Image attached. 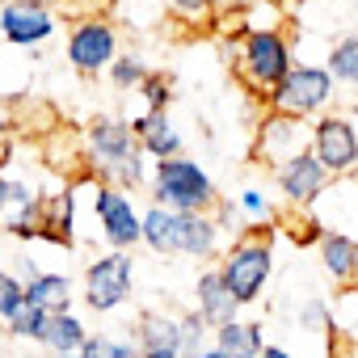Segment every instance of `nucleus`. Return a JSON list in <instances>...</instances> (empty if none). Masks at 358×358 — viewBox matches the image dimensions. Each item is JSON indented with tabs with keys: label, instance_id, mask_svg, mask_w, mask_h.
I'll return each mask as SVG.
<instances>
[{
	"label": "nucleus",
	"instance_id": "obj_19",
	"mask_svg": "<svg viewBox=\"0 0 358 358\" xmlns=\"http://www.w3.org/2000/svg\"><path fill=\"white\" fill-rule=\"evenodd\" d=\"M320 257H324V270L333 278H354L358 274V245L350 236H337V232H324L320 236Z\"/></svg>",
	"mask_w": 358,
	"mask_h": 358
},
{
	"label": "nucleus",
	"instance_id": "obj_1",
	"mask_svg": "<svg viewBox=\"0 0 358 358\" xmlns=\"http://www.w3.org/2000/svg\"><path fill=\"white\" fill-rule=\"evenodd\" d=\"M139 241H148L156 253H194V257H207L215 249V224L203 220V215L152 207L139 220Z\"/></svg>",
	"mask_w": 358,
	"mask_h": 358
},
{
	"label": "nucleus",
	"instance_id": "obj_4",
	"mask_svg": "<svg viewBox=\"0 0 358 358\" xmlns=\"http://www.w3.org/2000/svg\"><path fill=\"white\" fill-rule=\"evenodd\" d=\"M270 270H274L270 241H241V245L224 257L220 278H224V287H228V295H232L236 303H253V299L262 295Z\"/></svg>",
	"mask_w": 358,
	"mask_h": 358
},
{
	"label": "nucleus",
	"instance_id": "obj_24",
	"mask_svg": "<svg viewBox=\"0 0 358 358\" xmlns=\"http://www.w3.org/2000/svg\"><path fill=\"white\" fill-rule=\"evenodd\" d=\"M80 358H131V345L110 341V337H85Z\"/></svg>",
	"mask_w": 358,
	"mask_h": 358
},
{
	"label": "nucleus",
	"instance_id": "obj_33",
	"mask_svg": "<svg viewBox=\"0 0 358 358\" xmlns=\"http://www.w3.org/2000/svg\"><path fill=\"white\" fill-rule=\"evenodd\" d=\"M194 358H224V354H220V350H199Z\"/></svg>",
	"mask_w": 358,
	"mask_h": 358
},
{
	"label": "nucleus",
	"instance_id": "obj_2",
	"mask_svg": "<svg viewBox=\"0 0 358 358\" xmlns=\"http://www.w3.org/2000/svg\"><path fill=\"white\" fill-rule=\"evenodd\" d=\"M89 148H93V164L106 177H114L118 186H139V177H143V148L135 143L127 122L97 118L89 127Z\"/></svg>",
	"mask_w": 358,
	"mask_h": 358
},
{
	"label": "nucleus",
	"instance_id": "obj_29",
	"mask_svg": "<svg viewBox=\"0 0 358 358\" xmlns=\"http://www.w3.org/2000/svg\"><path fill=\"white\" fill-rule=\"evenodd\" d=\"M173 5H177V9H182L186 17H203V13L211 9V0H173Z\"/></svg>",
	"mask_w": 358,
	"mask_h": 358
},
{
	"label": "nucleus",
	"instance_id": "obj_18",
	"mask_svg": "<svg viewBox=\"0 0 358 358\" xmlns=\"http://www.w3.org/2000/svg\"><path fill=\"white\" fill-rule=\"evenodd\" d=\"M34 236H47V241L72 245V194L38 199V232H34Z\"/></svg>",
	"mask_w": 358,
	"mask_h": 358
},
{
	"label": "nucleus",
	"instance_id": "obj_28",
	"mask_svg": "<svg viewBox=\"0 0 358 358\" xmlns=\"http://www.w3.org/2000/svg\"><path fill=\"white\" fill-rule=\"evenodd\" d=\"M85 5H89V9H85V22H101L97 9H110V0H85ZM59 9H64V13H76L80 0H59Z\"/></svg>",
	"mask_w": 358,
	"mask_h": 358
},
{
	"label": "nucleus",
	"instance_id": "obj_13",
	"mask_svg": "<svg viewBox=\"0 0 358 358\" xmlns=\"http://www.w3.org/2000/svg\"><path fill=\"white\" fill-rule=\"evenodd\" d=\"M135 350L143 358H182V329H177V320L169 316H143L139 320V341Z\"/></svg>",
	"mask_w": 358,
	"mask_h": 358
},
{
	"label": "nucleus",
	"instance_id": "obj_27",
	"mask_svg": "<svg viewBox=\"0 0 358 358\" xmlns=\"http://www.w3.org/2000/svg\"><path fill=\"white\" fill-rule=\"evenodd\" d=\"M110 76H114V85H118V89H127V85H139V80L148 76V68H143L135 55H127V59H118V64H114V72H110Z\"/></svg>",
	"mask_w": 358,
	"mask_h": 358
},
{
	"label": "nucleus",
	"instance_id": "obj_11",
	"mask_svg": "<svg viewBox=\"0 0 358 358\" xmlns=\"http://www.w3.org/2000/svg\"><path fill=\"white\" fill-rule=\"evenodd\" d=\"M0 34L17 47H34L43 38L55 34V17L43 9V5H26V0H9L0 9Z\"/></svg>",
	"mask_w": 358,
	"mask_h": 358
},
{
	"label": "nucleus",
	"instance_id": "obj_26",
	"mask_svg": "<svg viewBox=\"0 0 358 358\" xmlns=\"http://www.w3.org/2000/svg\"><path fill=\"white\" fill-rule=\"evenodd\" d=\"M139 85H143V97H148L152 114H160V110L169 106V97H173V93H169V80H164V76H152V72H148V76H143Z\"/></svg>",
	"mask_w": 358,
	"mask_h": 358
},
{
	"label": "nucleus",
	"instance_id": "obj_21",
	"mask_svg": "<svg viewBox=\"0 0 358 358\" xmlns=\"http://www.w3.org/2000/svg\"><path fill=\"white\" fill-rule=\"evenodd\" d=\"M43 341L55 350V354H72L85 345V324L72 316V312H51L47 316V329H43Z\"/></svg>",
	"mask_w": 358,
	"mask_h": 358
},
{
	"label": "nucleus",
	"instance_id": "obj_9",
	"mask_svg": "<svg viewBox=\"0 0 358 358\" xmlns=\"http://www.w3.org/2000/svg\"><path fill=\"white\" fill-rule=\"evenodd\" d=\"M93 211H97L101 232H106V241H110L114 249H131V245L139 241V215H135V207H131V199H127L122 190L101 186L97 199H93Z\"/></svg>",
	"mask_w": 358,
	"mask_h": 358
},
{
	"label": "nucleus",
	"instance_id": "obj_3",
	"mask_svg": "<svg viewBox=\"0 0 358 358\" xmlns=\"http://www.w3.org/2000/svg\"><path fill=\"white\" fill-rule=\"evenodd\" d=\"M156 194L160 203L156 207H169V211H186V215H199L203 207L215 203V186L211 177L194 164V160H156Z\"/></svg>",
	"mask_w": 358,
	"mask_h": 358
},
{
	"label": "nucleus",
	"instance_id": "obj_12",
	"mask_svg": "<svg viewBox=\"0 0 358 358\" xmlns=\"http://www.w3.org/2000/svg\"><path fill=\"white\" fill-rule=\"evenodd\" d=\"M324 169H320V160L312 156V152H299V156H291L287 164H278V186H282V194L291 199V203H312L320 190H324Z\"/></svg>",
	"mask_w": 358,
	"mask_h": 358
},
{
	"label": "nucleus",
	"instance_id": "obj_35",
	"mask_svg": "<svg viewBox=\"0 0 358 358\" xmlns=\"http://www.w3.org/2000/svg\"><path fill=\"white\" fill-rule=\"evenodd\" d=\"M0 131H5V118H0Z\"/></svg>",
	"mask_w": 358,
	"mask_h": 358
},
{
	"label": "nucleus",
	"instance_id": "obj_6",
	"mask_svg": "<svg viewBox=\"0 0 358 358\" xmlns=\"http://www.w3.org/2000/svg\"><path fill=\"white\" fill-rule=\"evenodd\" d=\"M287 72H291V55H287L282 34H274V30H253V34L245 38V51H241V76H245L257 93H266V89H274Z\"/></svg>",
	"mask_w": 358,
	"mask_h": 358
},
{
	"label": "nucleus",
	"instance_id": "obj_36",
	"mask_svg": "<svg viewBox=\"0 0 358 358\" xmlns=\"http://www.w3.org/2000/svg\"><path fill=\"white\" fill-rule=\"evenodd\" d=\"M5 5H9V0H5Z\"/></svg>",
	"mask_w": 358,
	"mask_h": 358
},
{
	"label": "nucleus",
	"instance_id": "obj_16",
	"mask_svg": "<svg viewBox=\"0 0 358 358\" xmlns=\"http://www.w3.org/2000/svg\"><path fill=\"white\" fill-rule=\"evenodd\" d=\"M131 135H139V148L152 152L156 160H169V156H177V148H182V139H177V131L169 127L164 114H143V118H135V122H131Z\"/></svg>",
	"mask_w": 358,
	"mask_h": 358
},
{
	"label": "nucleus",
	"instance_id": "obj_23",
	"mask_svg": "<svg viewBox=\"0 0 358 358\" xmlns=\"http://www.w3.org/2000/svg\"><path fill=\"white\" fill-rule=\"evenodd\" d=\"M9 329H13V337H34V341H43L47 312H43V308H34V303H22V308L9 316Z\"/></svg>",
	"mask_w": 358,
	"mask_h": 358
},
{
	"label": "nucleus",
	"instance_id": "obj_30",
	"mask_svg": "<svg viewBox=\"0 0 358 358\" xmlns=\"http://www.w3.org/2000/svg\"><path fill=\"white\" fill-rule=\"evenodd\" d=\"M241 207H245L249 215H266V199H262L257 190H245V199H241Z\"/></svg>",
	"mask_w": 358,
	"mask_h": 358
},
{
	"label": "nucleus",
	"instance_id": "obj_5",
	"mask_svg": "<svg viewBox=\"0 0 358 358\" xmlns=\"http://www.w3.org/2000/svg\"><path fill=\"white\" fill-rule=\"evenodd\" d=\"M333 97V80L324 68H291L274 89H270V106L282 118H308L312 110H320Z\"/></svg>",
	"mask_w": 358,
	"mask_h": 358
},
{
	"label": "nucleus",
	"instance_id": "obj_15",
	"mask_svg": "<svg viewBox=\"0 0 358 358\" xmlns=\"http://www.w3.org/2000/svg\"><path fill=\"white\" fill-rule=\"evenodd\" d=\"M236 308L241 303L228 295L220 270H207L199 278V316H203V324H228V320H236Z\"/></svg>",
	"mask_w": 358,
	"mask_h": 358
},
{
	"label": "nucleus",
	"instance_id": "obj_32",
	"mask_svg": "<svg viewBox=\"0 0 358 358\" xmlns=\"http://www.w3.org/2000/svg\"><path fill=\"white\" fill-rule=\"evenodd\" d=\"M9 186H13V182H5V177H0V215H5V207H9Z\"/></svg>",
	"mask_w": 358,
	"mask_h": 358
},
{
	"label": "nucleus",
	"instance_id": "obj_17",
	"mask_svg": "<svg viewBox=\"0 0 358 358\" xmlns=\"http://www.w3.org/2000/svg\"><path fill=\"white\" fill-rule=\"evenodd\" d=\"M68 291H72V287H68L64 274H34V278L22 287V299L34 303V308H43V312L51 316V312H68V299H72Z\"/></svg>",
	"mask_w": 358,
	"mask_h": 358
},
{
	"label": "nucleus",
	"instance_id": "obj_34",
	"mask_svg": "<svg viewBox=\"0 0 358 358\" xmlns=\"http://www.w3.org/2000/svg\"><path fill=\"white\" fill-rule=\"evenodd\" d=\"M55 358H72V354H55Z\"/></svg>",
	"mask_w": 358,
	"mask_h": 358
},
{
	"label": "nucleus",
	"instance_id": "obj_20",
	"mask_svg": "<svg viewBox=\"0 0 358 358\" xmlns=\"http://www.w3.org/2000/svg\"><path fill=\"white\" fill-rule=\"evenodd\" d=\"M215 350H220L224 358H257V354H262V333H257V324L228 320V324H220Z\"/></svg>",
	"mask_w": 358,
	"mask_h": 358
},
{
	"label": "nucleus",
	"instance_id": "obj_14",
	"mask_svg": "<svg viewBox=\"0 0 358 358\" xmlns=\"http://www.w3.org/2000/svg\"><path fill=\"white\" fill-rule=\"evenodd\" d=\"M299 152H308L303 148V127H299V118H270L266 127H262V156L266 160H278V164H287L291 156H299Z\"/></svg>",
	"mask_w": 358,
	"mask_h": 358
},
{
	"label": "nucleus",
	"instance_id": "obj_7",
	"mask_svg": "<svg viewBox=\"0 0 358 358\" xmlns=\"http://www.w3.org/2000/svg\"><path fill=\"white\" fill-rule=\"evenodd\" d=\"M131 295V257L127 253H110L97 257L85 274V299L93 312H114L122 299Z\"/></svg>",
	"mask_w": 358,
	"mask_h": 358
},
{
	"label": "nucleus",
	"instance_id": "obj_25",
	"mask_svg": "<svg viewBox=\"0 0 358 358\" xmlns=\"http://www.w3.org/2000/svg\"><path fill=\"white\" fill-rule=\"evenodd\" d=\"M22 303H26V299H22V282H17L13 274L0 270V316H13Z\"/></svg>",
	"mask_w": 358,
	"mask_h": 358
},
{
	"label": "nucleus",
	"instance_id": "obj_10",
	"mask_svg": "<svg viewBox=\"0 0 358 358\" xmlns=\"http://www.w3.org/2000/svg\"><path fill=\"white\" fill-rule=\"evenodd\" d=\"M114 30L106 22H80L68 38V59L76 72H101L114 64Z\"/></svg>",
	"mask_w": 358,
	"mask_h": 358
},
{
	"label": "nucleus",
	"instance_id": "obj_8",
	"mask_svg": "<svg viewBox=\"0 0 358 358\" xmlns=\"http://www.w3.org/2000/svg\"><path fill=\"white\" fill-rule=\"evenodd\" d=\"M312 156L320 160L324 173H345L358 160V135L350 127V118H320L312 131Z\"/></svg>",
	"mask_w": 358,
	"mask_h": 358
},
{
	"label": "nucleus",
	"instance_id": "obj_31",
	"mask_svg": "<svg viewBox=\"0 0 358 358\" xmlns=\"http://www.w3.org/2000/svg\"><path fill=\"white\" fill-rule=\"evenodd\" d=\"M257 358H295V354H287V350H282V345H266V350H262V354H257Z\"/></svg>",
	"mask_w": 358,
	"mask_h": 358
},
{
	"label": "nucleus",
	"instance_id": "obj_22",
	"mask_svg": "<svg viewBox=\"0 0 358 358\" xmlns=\"http://www.w3.org/2000/svg\"><path fill=\"white\" fill-rule=\"evenodd\" d=\"M329 80H345V85H358V34L341 38V43L329 51Z\"/></svg>",
	"mask_w": 358,
	"mask_h": 358
}]
</instances>
